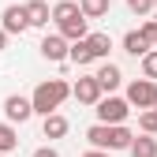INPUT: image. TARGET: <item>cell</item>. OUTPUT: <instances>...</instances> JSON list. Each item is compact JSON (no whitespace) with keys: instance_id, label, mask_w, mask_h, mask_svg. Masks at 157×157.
Segmentation results:
<instances>
[{"instance_id":"1","label":"cell","mask_w":157,"mask_h":157,"mask_svg":"<svg viewBox=\"0 0 157 157\" xmlns=\"http://www.w3.org/2000/svg\"><path fill=\"white\" fill-rule=\"evenodd\" d=\"M71 97V86L64 82V78H49V82H37L34 94H30V101H34V112H41V116H52L56 109H60L64 101Z\"/></svg>"},{"instance_id":"2","label":"cell","mask_w":157,"mask_h":157,"mask_svg":"<svg viewBox=\"0 0 157 157\" xmlns=\"http://www.w3.org/2000/svg\"><path fill=\"white\" fill-rule=\"evenodd\" d=\"M86 142L94 146V150H131V142H135V131L131 127H109V124H94L90 131H86Z\"/></svg>"},{"instance_id":"3","label":"cell","mask_w":157,"mask_h":157,"mask_svg":"<svg viewBox=\"0 0 157 157\" xmlns=\"http://www.w3.org/2000/svg\"><path fill=\"white\" fill-rule=\"evenodd\" d=\"M97 124H109V127H120L124 120H127V112H131V105H127V97H112V94H105L101 101H97Z\"/></svg>"},{"instance_id":"4","label":"cell","mask_w":157,"mask_h":157,"mask_svg":"<svg viewBox=\"0 0 157 157\" xmlns=\"http://www.w3.org/2000/svg\"><path fill=\"white\" fill-rule=\"evenodd\" d=\"M127 105H135L139 112L157 109V82H150V78H135V82L127 86Z\"/></svg>"},{"instance_id":"5","label":"cell","mask_w":157,"mask_h":157,"mask_svg":"<svg viewBox=\"0 0 157 157\" xmlns=\"http://www.w3.org/2000/svg\"><path fill=\"white\" fill-rule=\"evenodd\" d=\"M71 97H75L78 105H94V109H97V101L105 97V90H101V82H97L94 75H82V78L71 86Z\"/></svg>"},{"instance_id":"6","label":"cell","mask_w":157,"mask_h":157,"mask_svg":"<svg viewBox=\"0 0 157 157\" xmlns=\"http://www.w3.org/2000/svg\"><path fill=\"white\" fill-rule=\"evenodd\" d=\"M37 49H41V56H45V60H52V64H64L67 56H71V45H67V37H60V34H45Z\"/></svg>"},{"instance_id":"7","label":"cell","mask_w":157,"mask_h":157,"mask_svg":"<svg viewBox=\"0 0 157 157\" xmlns=\"http://www.w3.org/2000/svg\"><path fill=\"white\" fill-rule=\"evenodd\" d=\"M4 116H8L11 124H26L30 116H34V101L23 97V94H11L8 101H4Z\"/></svg>"},{"instance_id":"8","label":"cell","mask_w":157,"mask_h":157,"mask_svg":"<svg viewBox=\"0 0 157 157\" xmlns=\"http://www.w3.org/2000/svg\"><path fill=\"white\" fill-rule=\"evenodd\" d=\"M0 26H4V34H23L30 26V19H26V4H8L4 15H0Z\"/></svg>"},{"instance_id":"9","label":"cell","mask_w":157,"mask_h":157,"mask_svg":"<svg viewBox=\"0 0 157 157\" xmlns=\"http://www.w3.org/2000/svg\"><path fill=\"white\" fill-rule=\"evenodd\" d=\"M94 78H97V82H101V90H105V94H112L116 86L124 82V71L116 67V64H101V67L94 71Z\"/></svg>"},{"instance_id":"10","label":"cell","mask_w":157,"mask_h":157,"mask_svg":"<svg viewBox=\"0 0 157 157\" xmlns=\"http://www.w3.org/2000/svg\"><path fill=\"white\" fill-rule=\"evenodd\" d=\"M150 49H153V45L142 37V30H127V34H124V52H131V56H139V60H142Z\"/></svg>"},{"instance_id":"11","label":"cell","mask_w":157,"mask_h":157,"mask_svg":"<svg viewBox=\"0 0 157 157\" xmlns=\"http://www.w3.org/2000/svg\"><path fill=\"white\" fill-rule=\"evenodd\" d=\"M67 127H71V124L64 120L60 112H52V116H45V120H41V135H45V139H64Z\"/></svg>"},{"instance_id":"12","label":"cell","mask_w":157,"mask_h":157,"mask_svg":"<svg viewBox=\"0 0 157 157\" xmlns=\"http://www.w3.org/2000/svg\"><path fill=\"white\" fill-rule=\"evenodd\" d=\"M78 15H82V8H78L75 0H60V4H52V23H56V26L71 23V19H78Z\"/></svg>"},{"instance_id":"13","label":"cell","mask_w":157,"mask_h":157,"mask_svg":"<svg viewBox=\"0 0 157 157\" xmlns=\"http://www.w3.org/2000/svg\"><path fill=\"white\" fill-rule=\"evenodd\" d=\"M26 19H30V26H49L52 8L45 4V0H30V4H26Z\"/></svg>"},{"instance_id":"14","label":"cell","mask_w":157,"mask_h":157,"mask_svg":"<svg viewBox=\"0 0 157 157\" xmlns=\"http://www.w3.org/2000/svg\"><path fill=\"white\" fill-rule=\"evenodd\" d=\"M131 157H157V139L153 135H135V142L127 150Z\"/></svg>"},{"instance_id":"15","label":"cell","mask_w":157,"mask_h":157,"mask_svg":"<svg viewBox=\"0 0 157 157\" xmlns=\"http://www.w3.org/2000/svg\"><path fill=\"white\" fill-rule=\"evenodd\" d=\"M86 45H90V52H94V60H105L109 49H112V37L97 30V34H90V37H86Z\"/></svg>"},{"instance_id":"16","label":"cell","mask_w":157,"mask_h":157,"mask_svg":"<svg viewBox=\"0 0 157 157\" xmlns=\"http://www.w3.org/2000/svg\"><path fill=\"white\" fill-rule=\"evenodd\" d=\"M78 8H82L86 19H101V15H109L112 0H78Z\"/></svg>"},{"instance_id":"17","label":"cell","mask_w":157,"mask_h":157,"mask_svg":"<svg viewBox=\"0 0 157 157\" xmlns=\"http://www.w3.org/2000/svg\"><path fill=\"white\" fill-rule=\"evenodd\" d=\"M67 60H71V64H78V67H86V64H94V52H90V45H86V41H75Z\"/></svg>"},{"instance_id":"18","label":"cell","mask_w":157,"mask_h":157,"mask_svg":"<svg viewBox=\"0 0 157 157\" xmlns=\"http://www.w3.org/2000/svg\"><path fill=\"white\" fill-rule=\"evenodd\" d=\"M19 146V131L11 124H0V153H11Z\"/></svg>"},{"instance_id":"19","label":"cell","mask_w":157,"mask_h":157,"mask_svg":"<svg viewBox=\"0 0 157 157\" xmlns=\"http://www.w3.org/2000/svg\"><path fill=\"white\" fill-rule=\"evenodd\" d=\"M142 78L157 82V49H150V52L142 56Z\"/></svg>"},{"instance_id":"20","label":"cell","mask_w":157,"mask_h":157,"mask_svg":"<svg viewBox=\"0 0 157 157\" xmlns=\"http://www.w3.org/2000/svg\"><path fill=\"white\" fill-rule=\"evenodd\" d=\"M139 127H142V135H157V109L139 112Z\"/></svg>"},{"instance_id":"21","label":"cell","mask_w":157,"mask_h":157,"mask_svg":"<svg viewBox=\"0 0 157 157\" xmlns=\"http://www.w3.org/2000/svg\"><path fill=\"white\" fill-rule=\"evenodd\" d=\"M153 4H157V0H127V8H131L135 15H150V11H153Z\"/></svg>"},{"instance_id":"22","label":"cell","mask_w":157,"mask_h":157,"mask_svg":"<svg viewBox=\"0 0 157 157\" xmlns=\"http://www.w3.org/2000/svg\"><path fill=\"white\" fill-rule=\"evenodd\" d=\"M142 37H146L150 45H157V23H153V19H150L146 26H142Z\"/></svg>"},{"instance_id":"23","label":"cell","mask_w":157,"mask_h":157,"mask_svg":"<svg viewBox=\"0 0 157 157\" xmlns=\"http://www.w3.org/2000/svg\"><path fill=\"white\" fill-rule=\"evenodd\" d=\"M30 157H60V153H56V150H52V146H41V150H34V153H30Z\"/></svg>"},{"instance_id":"24","label":"cell","mask_w":157,"mask_h":157,"mask_svg":"<svg viewBox=\"0 0 157 157\" xmlns=\"http://www.w3.org/2000/svg\"><path fill=\"white\" fill-rule=\"evenodd\" d=\"M82 157H109V153H105V150H86Z\"/></svg>"},{"instance_id":"25","label":"cell","mask_w":157,"mask_h":157,"mask_svg":"<svg viewBox=\"0 0 157 157\" xmlns=\"http://www.w3.org/2000/svg\"><path fill=\"white\" fill-rule=\"evenodd\" d=\"M4 45H8V34H4V26H0V52H4Z\"/></svg>"},{"instance_id":"26","label":"cell","mask_w":157,"mask_h":157,"mask_svg":"<svg viewBox=\"0 0 157 157\" xmlns=\"http://www.w3.org/2000/svg\"><path fill=\"white\" fill-rule=\"evenodd\" d=\"M0 157H8V153H0Z\"/></svg>"}]
</instances>
